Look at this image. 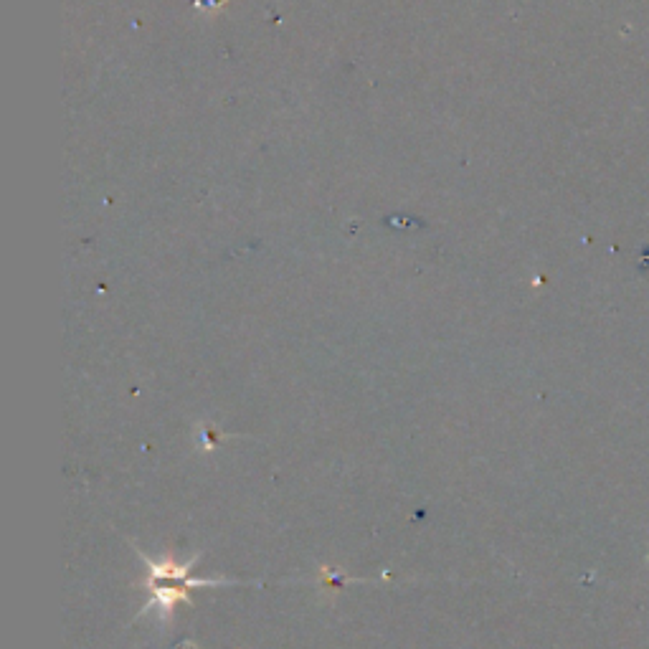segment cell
Returning a JSON list of instances; mask_svg holds the SVG:
<instances>
[{"instance_id":"obj_1","label":"cell","mask_w":649,"mask_h":649,"mask_svg":"<svg viewBox=\"0 0 649 649\" xmlns=\"http://www.w3.org/2000/svg\"><path fill=\"white\" fill-rule=\"evenodd\" d=\"M135 553L140 556V561L148 566V579H145V589L150 591L148 604L142 606L137 619L158 611L160 622H168L173 617V609L178 601H191V589H206V586H226L236 584L231 579H191L193 563L201 558V553L188 558L186 563H178L173 558H163V561H153L148 558L140 548H135Z\"/></svg>"},{"instance_id":"obj_2","label":"cell","mask_w":649,"mask_h":649,"mask_svg":"<svg viewBox=\"0 0 649 649\" xmlns=\"http://www.w3.org/2000/svg\"><path fill=\"white\" fill-rule=\"evenodd\" d=\"M317 584H320L322 594H338L340 589H345L350 584V579L345 573H340L338 568L322 566L320 573H317Z\"/></svg>"}]
</instances>
